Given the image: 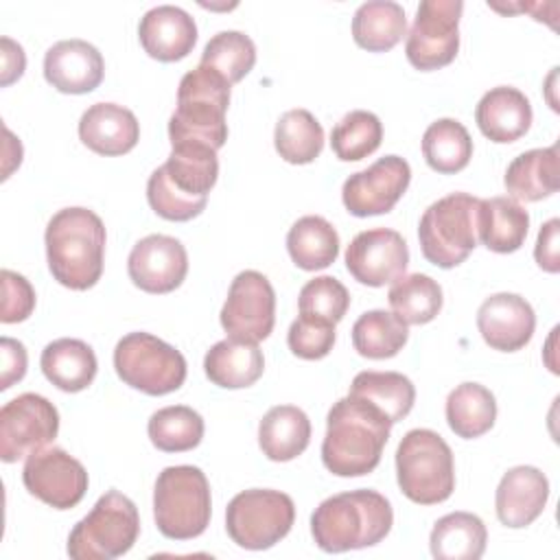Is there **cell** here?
Masks as SVG:
<instances>
[{
    "instance_id": "39",
    "label": "cell",
    "mask_w": 560,
    "mask_h": 560,
    "mask_svg": "<svg viewBox=\"0 0 560 560\" xmlns=\"http://www.w3.org/2000/svg\"><path fill=\"white\" fill-rule=\"evenodd\" d=\"M151 444L164 453H184L199 446L203 438V418L186 405L158 409L147 424Z\"/></svg>"
},
{
    "instance_id": "21",
    "label": "cell",
    "mask_w": 560,
    "mask_h": 560,
    "mask_svg": "<svg viewBox=\"0 0 560 560\" xmlns=\"http://www.w3.org/2000/svg\"><path fill=\"white\" fill-rule=\"evenodd\" d=\"M138 37L149 57L166 63L179 61L195 48L197 24L184 9L160 4L140 18Z\"/></svg>"
},
{
    "instance_id": "6",
    "label": "cell",
    "mask_w": 560,
    "mask_h": 560,
    "mask_svg": "<svg viewBox=\"0 0 560 560\" xmlns=\"http://www.w3.org/2000/svg\"><path fill=\"white\" fill-rule=\"evenodd\" d=\"M153 516L162 536L190 540L206 532L212 516L210 483L197 466H168L155 479Z\"/></svg>"
},
{
    "instance_id": "16",
    "label": "cell",
    "mask_w": 560,
    "mask_h": 560,
    "mask_svg": "<svg viewBox=\"0 0 560 560\" xmlns=\"http://www.w3.org/2000/svg\"><path fill=\"white\" fill-rule=\"evenodd\" d=\"M407 265V243L389 228L359 232L346 249V269L357 282L368 287H383L398 280L405 276Z\"/></svg>"
},
{
    "instance_id": "14",
    "label": "cell",
    "mask_w": 560,
    "mask_h": 560,
    "mask_svg": "<svg viewBox=\"0 0 560 560\" xmlns=\"http://www.w3.org/2000/svg\"><path fill=\"white\" fill-rule=\"evenodd\" d=\"M24 488L55 510H70L88 492V470L63 448H42L26 457Z\"/></svg>"
},
{
    "instance_id": "11",
    "label": "cell",
    "mask_w": 560,
    "mask_h": 560,
    "mask_svg": "<svg viewBox=\"0 0 560 560\" xmlns=\"http://www.w3.org/2000/svg\"><path fill=\"white\" fill-rule=\"evenodd\" d=\"M462 11V0L420 2L405 44V55L416 70H438L457 57Z\"/></svg>"
},
{
    "instance_id": "2",
    "label": "cell",
    "mask_w": 560,
    "mask_h": 560,
    "mask_svg": "<svg viewBox=\"0 0 560 560\" xmlns=\"http://www.w3.org/2000/svg\"><path fill=\"white\" fill-rule=\"evenodd\" d=\"M46 258L52 278L72 289L85 291L101 280L105 260V225L88 208H63L46 225Z\"/></svg>"
},
{
    "instance_id": "47",
    "label": "cell",
    "mask_w": 560,
    "mask_h": 560,
    "mask_svg": "<svg viewBox=\"0 0 560 560\" xmlns=\"http://www.w3.org/2000/svg\"><path fill=\"white\" fill-rule=\"evenodd\" d=\"M558 228L560 221L558 219H549L536 238V249H534V258L538 262L540 269L549 271V273H558L560 269V258H558Z\"/></svg>"
},
{
    "instance_id": "30",
    "label": "cell",
    "mask_w": 560,
    "mask_h": 560,
    "mask_svg": "<svg viewBox=\"0 0 560 560\" xmlns=\"http://www.w3.org/2000/svg\"><path fill=\"white\" fill-rule=\"evenodd\" d=\"M348 396L370 402L392 424H396L411 411L416 400V387L400 372L365 370L352 378Z\"/></svg>"
},
{
    "instance_id": "40",
    "label": "cell",
    "mask_w": 560,
    "mask_h": 560,
    "mask_svg": "<svg viewBox=\"0 0 560 560\" xmlns=\"http://www.w3.org/2000/svg\"><path fill=\"white\" fill-rule=\"evenodd\" d=\"M383 140V125L368 109L348 112L330 133V147L343 162H357L372 155Z\"/></svg>"
},
{
    "instance_id": "17",
    "label": "cell",
    "mask_w": 560,
    "mask_h": 560,
    "mask_svg": "<svg viewBox=\"0 0 560 560\" xmlns=\"http://www.w3.org/2000/svg\"><path fill=\"white\" fill-rule=\"evenodd\" d=\"M127 271L131 282L147 293H171L188 273L186 247L166 234H149L140 238L129 258Z\"/></svg>"
},
{
    "instance_id": "15",
    "label": "cell",
    "mask_w": 560,
    "mask_h": 560,
    "mask_svg": "<svg viewBox=\"0 0 560 560\" xmlns=\"http://www.w3.org/2000/svg\"><path fill=\"white\" fill-rule=\"evenodd\" d=\"M411 182V166L400 155H385L368 168L352 173L341 188L343 206L354 217L389 212Z\"/></svg>"
},
{
    "instance_id": "5",
    "label": "cell",
    "mask_w": 560,
    "mask_h": 560,
    "mask_svg": "<svg viewBox=\"0 0 560 560\" xmlns=\"http://www.w3.org/2000/svg\"><path fill=\"white\" fill-rule=\"evenodd\" d=\"M396 477L402 494L420 505L446 501L455 490L453 451L431 429H411L396 448Z\"/></svg>"
},
{
    "instance_id": "37",
    "label": "cell",
    "mask_w": 560,
    "mask_h": 560,
    "mask_svg": "<svg viewBox=\"0 0 560 560\" xmlns=\"http://www.w3.org/2000/svg\"><path fill=\"white\" fill-rule=\"evenodd\" d=\"M273 144L289 164H311L324 149V129L308 109H289L280 116Z\"/></svg>"
},
{
    "instance_id": "31",
    "label": "cell",
    "mask_w": 560,
    "mask_h": 560,
    "mask_svg": "<svg viewBox=\"0 0 560 560\" xmlns=\"http://www.w3.org/2000/svg\"><path fill=\"white\" fill-rule=\"evenodd\" d=\"M407 33V15L398 2H363L352 18L354 42L370 52L392 50Z\"/></svg>"
},
{
    "instance_id": "7",
    "label": "cell",
    "mask_w": 560,
    "mask_h": 560,
    "mask_svg": "<svg viewBox=\"0 0 560 560\" xmlns=\"http://www.w3.org/2000/svg\"><path fill=\"white\" fill-rule=\"evenodd\" d=\"M140 534L136 503L118 490L105 492L68 536L72 560H114L127 553Z\"/></svg>"
},
{
    "instance_id": "48",
    "label": "cell",
    "mask_w": 560,
    "mask_h": 560,
    "mask_svg": "<svg viewBox=\"0 0 560 560\" xmlns=\"http://www.w3.org/2000/svg\"><path fill=\"white\" fill-rule=\"evenodd\" d=\"M0 55H2V77H0V85L7 88L9 83H13L15 79H20L24 74L26 68V55L22 50L20 44H15L11 37H2L0 39Z\"/></svg>"
},
{
    "instance_id": "24",
    "label": "cell",
    "mask_w": 560,
    "mask_h": 560,
    "mask_svg": "<svg viewBox=\"0 0 560 560\" xmlns=\"http://www.w3.org/2000/svg\"><path fill=\"white\" fill-rule=\"evenodd\" d=\"M508 197L516 201H540L560 186L558 144L529 149L514 158L503 177Z\"/></svg>"
},
{
    "instance_id": "23",
    "label": "cell",
    "mask_w": 560,
    "mask_h": 560,
    "mask_svg": "<svg viewBox=\"0 0 560 560\" xmlns=\"http://www.w3.org/2000/svg\"><path fill=\"white\" fill-rule=\"evenodd\" d=\"M532 118L529 98L512 85H497L488 90L475 109L479 131L499 144L514 142L525 136L532 127Z\"/></svg>"
},
{
    "instance_id": "10",
    "label": "cell",
    "mask_w": 560,
    "mask_h": 560,
    "mask_svg": "<svg viewBox=\"0 0 560 560\" xmlns=\"http://www.w3.org/2000/svg\"><path fill=\"white\" fill-rule=\"evenodd\" d=\"M293 521V499L269 488L243 490L225 510L228 536L249 551H262L280 542L291 532Z\"/></svg>"
},
{
    "instance_id": "43",
    "label": "cell",
    "mask_w": 560,
    "mask_h": 560,
    "mask_svg": "<svg viewBox=\"0 0 560 560\" xmlns=\"http://www.w3.org/2000/svg\"><path fill=\"white\" fill-rule=\"evenodd\" d=\"M147 199L151 210L166 221H190L199 217L208 203V197H192L182 192L166 175L164 166H158L147 182Z\"/></svg>"
},
{
    "instance_id": "34",
    "label": "cell",
    "mask_w": 560,
    "mask_h": 560,
    "mask_svg": "<svg viewBox=\"0 0 560 560\" xmlns=\"http://www.w3.org/2000/svg\"><path fill=\"white\" fill-rule=\"evenodd\" d=\"M422 155L442 175L459 173L472 158V138L459 120L438 118L422 136Z\"/></svg>"
},
{
    "instance_id": "33",
    "label": "cell",
    "mask_w": 560,
    "mask_h": 560,
    "mask_svg": "<svg viewBox=\"0 0 560 560\" xmlns=\"http://www.w3.org/2000/svg\"><path fill=\"white\" fill-rule=\"evenodd\" d=\"M497 420V400L492 392L479 383H462L446 398V422L451 431L464 440L479 438L492 429Z\"/></svg>"
},
{
    "instance_id": "19",
    "label": "cell",
    "mask_w": 560,
    "mask_h": 560,
    "mask_svg": "<svg viewBox=\"0 0 560 560\" xmlns=\"http://www.w3.org/2000/svg\"><path fill=\"white\" fill-rule=\"evenodd\" d=\"M103 74V55L85 39L57 42L44 55V77L63 94H88L101 85Z\"/></svg>"
},
{
    "instance_id": "22",
    "label": "cell",
    "mask_w": 560,
    "mask_h": 560,
    "mask_svg": "<svg viewBox=\"0 0 560 560\" xmlns=\"http://www.w3.org/2000/svg\"><path fill=\"white\" fill-rule=\"evenodd\" d=\"M81 142L98 155H125L140 140V122L116 103H94L79 120Z\"/></svg>"
},
{
    "instance_id": "36",
    "label": "cell",
    "mask_w": 560,
    "mask_h": 560,
    "mask_svg": "<svg viewBox=\"0 0 560 560\" xmlns=\"http://www.w3.org/2000/svg\"><path fill=\"white\" fill-rule=\"evenodd\" d=\"M392 313L407 326L429 324L442 308V287L424 273L400 276L387 293Z\"/></svg>"
},
{
    "instance_id": "45",
    "label": "cell",
    "mask_w": 560,
    "mask_h": 560,
    "mask_svg": "<svg viewBox=\"0 0 560 560\" xmlns=\"http://www.w3.org/2000/svg\"><path fill=\"white\" fill-rule=\"evenodd\" d=\"M0 280H2L0 322L18 324V322L28 319V315L35 308V291H33L31 282L11 269H2Z\"/></svg>"
},
{
    "instance_id": "28",
    "label": "cell",
    "mask_w": 560,
    "mask_h": 560,
    "mask_svg": "<svg viewBox=\"0 0 560 560\" xmlns=\"http://www.w3.org/2000/svg\"><path fill=\"white\" fill-rule=\"evenodd\" d=\"M311 442V420L295 405L271 407L258 424V446L271 462H291Z\"/></svg>"
},
{
    "instance_id": "42",
    "label": "cell",
    "mask_w": 560,
    "mask_h": 560,
    "mask_svg": "<svg viewBox=\"0 0 560 560\" xmlns=\"http://www.w3.org/2000/svg\"><path fill=\"white\" fill-rule=\"evenodd\" d=\"M350 306L348 289L332 276H317L308 280L298 298V308L302 317L322 319L328 324H339Z\"/></svg>"
},
{
    "instance_id": "9",
    "label": "cell",
    "mask_w": 560,
    "mask_h": 560,
    "mask_svg": "<svg viewBox=\"0 0 560 560\" xmlns=\"http://www.w3.org/2000/svg\"><path fill=\"white\" fill-rule=\"evenodd\" d=\"M118 378L149 396H164L186 381V359L171 343L151 332H129L114 348Z\"/></svg>"
},
{
    "instance_id": "25",
    "label": "cell",
    "mask_w": 560,
    "mask_h": 560,
    "mask_svg": "<svg viewBox=\"0 0 560 560\" xmlns=\"http://www.w3.org/2000/svg\"><path fill=\"white\" fill-rule=\"evenodd\" d=\"M529 214L512 197L479 199L477 208V238L497 254L516 252L527 236Z\"/></svg>"
},
{
    "instance_id": "13",
    "label": "cell",
    "mask_w": 560,
    "mask_h": 560,
    "mask_svg": "<svg viewBox=\"0 0 560 560\" xmlns=\"http://www.w3.org/2000/svg\"><path fill=\"white\" fill-rule=\"evenodd\" d=\"M219 317L230 339L247 343L267 339L276 324V293L267 276L254 269L241 271L230 284Z\"/></svg>"
},
{
    "instance_id": "35",
    "label": "cell",
    "mask_w": 560,
    "mask_h": 560,
    "mask_svg": "<svg viewBox=\"0 0 560 560\" xmlns=\"http://www.w3.org/2000/svg\"><path fill=\"white\" fill-rule=\"evenodd\" d=\"M162 166L168 179L192 197H208L219 177L217 151L203 144H173Z\"/></svg>"
},
{
    "instance_id": "18",
    "label": "cell",
    "mask_w": 560,
    "mask_h": 560,
    "mask_svg": "<svg viewBox=\"0 0 560 560\" xmlns=\"http://www.w3.org/2000/svg\"><path fill=\"white\" fill-rule=\"evenodd\" d=\"M477 328L492 350L516 352L529 343L536 315L525 298L516 293H494L479 306Z\"/></svg>"
},
{
    "instance_id": "27",
    "label": "cell",
    "mask_w": 560,
    "mask_h": 560,
    "mask_svg": "<svg viewBox=\"0 0 560 560\" xmlns=\"http://www.w3.org/2000/svg\"><path fill=\"white\" fill-rule=\"evenodd\" d=\"M39 365L44 376L57 389L68 394H77L90 387L98 370L94 350L85 341L70 339V337L50 341L42 350Z\"/></svg>"
},
{
    "instance_id": "12",
    "label": "cell",
    "mask_w": 560,
    "mask_h": 560,
    "mask_svg": "<svg viewBox=\"0 0 560 560\" xmlns=\"http://www.w3.org/2000/svg\"><path fill=\"white\" fill-rule=\"evenodd\" d=\"M57 433V407L39 394H20L0 409V459L13 464L28 457L52 442Z\"/></svg>"
},
{
    "instance_id": "29",
    "label": "cell",
    "mask_w": 560,
    "mask_h": 560,
    "mask_svg": "<svg viewBox=\"0 0 560 560\" xmlns=\"http://www.w3.org/2000/svg\"><path fill=\"white\" fill-rule=\"evenodd\" d=\"M488 532L472 512H451L435 521L429 547L438 560H477L486 551Z\"/></svg>"
},
{
    "instance_id": "4",
    "label": "cell",
    "mask_w": 560,
    "mask_h": 560,
    "mask_svg": "<svg viewBox=\"0 0 560 560\" xmlns=\"http://www.w3.org/2000/svg\"><path fill=\"white\" fill-rule=\"evenodd\" d=\"M230 88L219 72L201 63L186 72L177 88V107L168 120L171 147L203 144L219 151L228 140Z\"/></svg>"
},
{
    "instance_id": "8",
    "label": "cell",
    "mask_w": 560,
    "mask_h": 560,
    "mask_svg": "<svg viewBox=\"0 0 560 560\" xmlns=\"http://www.w3.org/2000/svg\"><path fill=\"white\" fill-rule=\"evenodd\" d=\"M477 197L451 192L424 210L418 238L422 256L431 265L453 269L470 256L477 247Z\"/></svg>"
},
{
    "instance_id": "20",
    "label": "cell",
    "mask_w": 560,
    "mask_h": 560,
    "mask_svg": "<svg viewBox=\"0 0 560 560\" xmlns=\"http://www.w3.org/2000/svg\"><path fill=\"white\" fill-rule=\"evenodd\" d=\"M549 499V481L536 466L510 468L494 494L497 518L512 529L532 525L545 510Z\"/></svg>"
},
{
    "instance_id": "46",
    "label": "cell",
    "mask_w": 560,
    "mask_h": 560,
    "mask_svg": "<svg viewBox=\"0 0 560 560\" xmlns=\"http://www.w3.org/2000/svg\"><path fill=\"white\" fill-rule=\"evenodd\" d=\"M0 357H2V374H0V389H9L13 383L22 381L26 374V348L22 341L2 337L0 339Z\"/></svg>"
},
{
    "instance_id": "26",
    "label": "cell",
    "mask_w": 560,
    "mask_h": 560,
    "mask_svg": "<svg viewBox=\"0 0 560 560\" xmlns=\"http://www.w3.org/2000/svg\"><path fill=\"white\" fill-rule=\"evenodd\" d=\"M206 376L223 389L254 385L265 372V357L258 343L221 339L203 357Z\"/></svg>"
},
{
    "instance_id": "3",
    "label": "cell",
    "mask_w": 560,
    "mask_h": 560,
    "mask_svg": "<svg viewBox=\"0 0 560 560\" xmlns=\"http://www.w3.org/2000/svg\"><path fill=\"white\" fill-rule=\"evenodd\" d=\"M394 525L392 503L376 490H350L324 499L311 516L315 545L326 553L381 542Z\"/></svg>"
},
{
    "instance_id": "32",
    "label": "cell",
    "mask_w": 560,
    "mask_h": 560,
    "mask_svg": "<svg viewBox=\"0 0 560 560\" xmlns=\"http://www.w3.org/2000/svg\"><path fill=\"white\" fill-rule=\"evenodd\" d=\"M287 249L300 269H326L339 256V234L324 217L306 214L291 225L287 234Z\"/></svg>"
},
{
    "instance_id": "44",
    "label": "cell",
    "mask_w": 560,
    "mask_h": 560,
    "mask_svg": "<svg viewBox=\"0 0 560 560\" xmlns=\"http://www.w3.org/2000/svg\"><path fill=\"white\" fill-rule=\"evenodd\" d=\"M289 350L306 361L324 359L332 346H335V324L311 319V317H298L287 332Z\"/></svg>"
},
{
    "instance_id": "38",
    "label": "cell",
    "mask_w": 560,
    "mask_h": 560,
    "mask_svg": "<svg viewBox=\"0 0 560 560\" xmlns=\"http://www.w3.org/2000/svg\"><path fill=\"white\" fill-rule=\"evenodd\" d=\"M407 324L383 308L363 313L352 326V346L365 359L396 357L407 343Z\"/></svg>"
},
{
    "instance_id": "41",
    "label": "cell",
    "mask_w": 560,
    "mask_h": 560,
    "mask_svg": "<svg viewBox=\"0 0 560 560\" xmlns=\"http://www.w3.org/2000/svg\"><path fill=\"white\" fill-rule=\"evenodd\" d=\"M201 66L219 72L230 85L238 83L256 63V46L241 31H221L206 44Z\"/></svg>"
},
{
    "instance_id": "1",
    "label": "cell",
    "mask_w": 560,
    "mask_h": 560,
    "mask_svg": "<svg viewBox=\"0 0 560 560\" xmlns=\"http://www.w3.org/2000/svg\"><path fill=\"white\" fill-rule=\"evenodd\" d=\"M392 422L370 402L339 398L326 418L322 462L337 477H363L372 472L389 440Z\"/></svg>"
}]
</instances>
